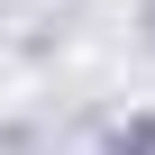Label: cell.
Instances as JSON below:
<instances>
[{
	"mask_svg": "<svg viewBox=\"0 0 155 155\" xmlns=\"http://www.w3.org/2000/svg\"><path fill=\"white\" fill-rule=\"evenodd\" d=\"M119 155H155V128H128V137H119Z\"/></svg>",
	"mask_w": 155,
	"mask_h": 155,
	"instance_id": "1",
	"label": "cell"
}]
</instances>
